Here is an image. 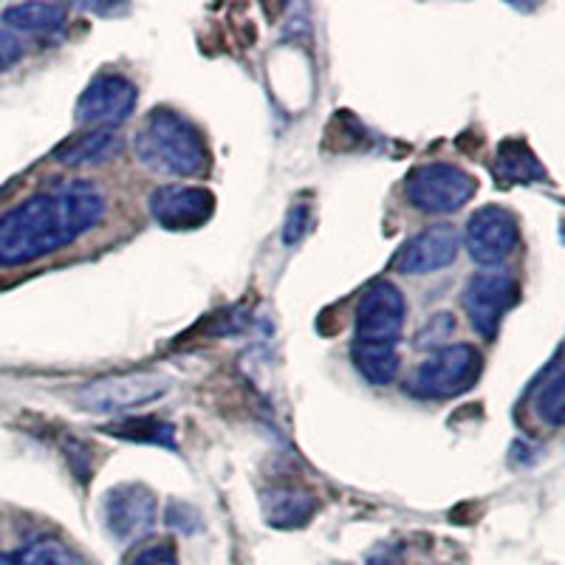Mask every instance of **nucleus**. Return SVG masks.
<instances>
[{
  "instance_id": "obj_12",
  "label": "nucleus",
  "mask_w": 565,
  "mask_h": 565,
  "mask_svg": "<svg viewBox=\"0 0 565 565\" xmlns=\"http://www.w3.org/2000/svg\"><path fill=\"white\" fill-rule=\"evenodd\" d=\"M458 230L452 224L427 226L407 241L393 257V269L398 275H430V271L450 266L458 255Z\"/></svg>"
},
{
  "instance_id": "obj_18",
  "label": "nucleus",
  "mask_w": 565,
  "mask_h": 565,
  "mask_svg": "<svg viewBox=\"0 0 565 565\" xmlns=\"http://www.w3.org/2000/svg\"><path fill=\"white\" fill-rule=\"evenodd\" d=\"M108 436L125 438V441H139V444H156V447H168L175 450V427L168 422H161L156 416H139V418H125V422H114L103 427Z\"/></svg>"
},
{
  "instance_id": "obj_2",
  "label": "nucleus",
  "mask_w": 565,
  "mask_h": 565,
  "mask_svg": "<svg viewBox=\"0 0 565 565\" xmlns=\"http://www.w3.org/2000/svg\"><path fill=\"white\" fill-rule=\"evenodd\" d=\"M405 315V295L391 280L371 282L356 302L351 360L371 385L385 387L398 376V337Z\"/></svg>"
},
{
  "instance_id": "obj_16",
  "label": "nucleus",
  "mask_w": 565,
  "mask_h": 565,
  "mask_svg": "<svg viewBox=\"0 0 565 565\" xmlns=\"http://www.w3.org/2000/svg\"><path fill=\"white\" fill-rule=\"evenodd\" d=\"M0 565H85L74 548L54 537H38L18 552H0Z\"/></svg>"
},
{
  "instance_id": "obj_5",
  "label": "nucleus",
  "mask_w": 565,
  "mask_h": 565,
  "mask_svg": "<svg viewBox=\"0 0 565 565\" xmlns=\"http://www.w3.org/2000/svg\"><path fill=\"white\" fill-rule=\"evenodd\" d=\"M476 193V175L456 164H447V161L422 164L405 179L407 201L427 215H450V212L461 210Z\"/></svg>"
},
{
  "instance_id": "obj_8",
  "label": "nucleus",
  "mask_w": 565,
  "mask_h": 565,
  "mask_svg": "<svg viewBox=\"0 0 565 565\" xmlns=\"http://www.w3.org/2000/svg\"><path fill=\"white\" fill-rule=\"evenodd\" d=\"M463 241H467V252L476 264H503L521 241V224L507 206L487 204L469 215Z\"/></svg>"
},
{
  "instance_id": "obj_15",
  "label": "nucleus",
  "mask_w": 565,
  "mask_h": 565,
  "mask_svg": "<svg viewBox=\"0 0 565 565\" xmlns=\"http://www.w3.org/2000/svg\"><path fill=\"white\" fill-rule=\"evenodd\" d=\"M315 512H317V498L309 492V489L277 487L264 494L266 521L277 529L306 526Z\"/></svg>"
},
{
  "instance_id": "obj_22",
  "label": "nucleus",
  "mask_w": 565,
  "mask_h": 565,
  "mask_svg": "<svg viewBox=\"0 0 565 565\" xmlns=\"http://www.w3.org/2000/svg\"><path fill=\"white\" fill-rule=\"evenodd\" d=\"M309 224H311L309 210H306V206H297V212H291L289 226H286V235H282V238H286V244L289 246L297 244V241H300L302 235L309 232Z\"/></svg>"
},
{
  "instance_id": "obj_7",
  "label": "nucleus",
  "mask_w": 565,
  "mask_h": 565,
  "mask_svg": "<svg viewBox=\"0 0 565 565\" xmlns=\"http://www.w3.org/2000/svg\"><path fill=\"white\" fill-rule=\"evenodd\" d=\"M518 300H521V286L507 271H478L476 277H469L463 289L469 326L489 342L498 337L503 317L514 309Z\"/></svg>"
},
{
  "instance_id": "obj_21",
  "label": "nucleus",
  "mask_w": 565,
  "mask_h": 565,
  "mask_svg": "<svg viewBox=\"0 0 565 565\" xmlns=\"http://www.w3.org/2000/svg\"><path fill=\"white\" fill-rule=\"evenodd\" d=\"M23 57V43L9 29H0V74Z\"/></svg>"
},
{
  "instance_id": "obj_1",
  "label": "nucleus",
  "mask_w": 565,
  "mask_h": 565,
  "mask_svg": "<svg viewBox=\"0 0 565 565\" xmlns=\"http://www.w3.org/2000/svg\"><path fill=\"white\" fill-rule=\"evenodd\" d=\"M108 199L94 181H63L0 215V269H14L77 244L97 230Z\"/></svg>"
},
{
  "instance_id": "obj_23",
  "label": "nucleus",
  "mask_w": 565,
  "mask_h": 565,
  "mask_svg": "<svg viewBox=\"0 0 565 565\" xmlns=\"http://www.w3.org/2000/svg\"><path fill=\"white\" fill-rule=\"evenodd\" d=\"M362 565H402V548L382 546L371 554Z\"/></svg>"
},
{
  "instance_id": "obj_4",
  "label": "nucleus",
  "mask_w": 565,
  "mask_h": 565,
  "mask_svg": "<svg viewBox=\"0 0 565 565\" xmlns=\"http://www.w3.org/2000/svg\"><path fill=\"white\" fill-rule=\"evenodd\" d=\"M481 353L467 342L438 345L436 351L413 371L407 391L418 398H456L472 391L481 376Z\"/></svg>"
},
{
  "instance_id": "obj_19",
  "label": "nucleus",
  "mask_w": 565,
  "mask_h": 565,
  "mask_svg": "<svg viewBox=\"0 0 565 565\" xmlns=\"http://www.w3.org/2000/svg\"><path fill=\"white\" fill-rule=\"evenodd\" d=\"M563 362H559V351L554 353L552 365L543 373L537 391H534V407H537V416L543 418L552 427H559L563 424Z\"/></svg>"
},
{
  "instance_id": "obj_3",
  "label": "nucleus",
  "mask_w": 565,
  "mask_h": 565,
  "mask_svg": "<svg viewBox=\"0 0 565 565\" xmlns=\"http://www.w3.org/2000/svg\"><path fill=\"white\" fill-rule=\"evenodd\" d=\"M134 150L141 168L159 175L190 179L210 168V150L201 130L170 108H153L141 119Z\"/></svg>"
},
{
  "instance_id": "obj_13",
  "label": "nucleus",
  "mask_w": 565,
  "mask_h": 565,
  "mask_svg": "<svg viewBox=\"0 0 565 565\" xmlns=\"http://www.w3.org/2000/svg\"><path fill=\"white\" fill-rule=\"evenodd\" d=\"M125 139L116 130H88V134L71 136L54 150V159L63 168H90V164H103L122 153Z\"/></svg>"
},
{
  "instance_id": "obj_20",
  "label": "nucleus",
  "mask_w": 565,
  "mask_h": 565,
  "mask_svg": "<svg viewBox=\"0 0 565 565\" xmlns=\"http://www.w3.org/2000/svg\"><path fill=\"white\" fill-rule=\"evenodd\" d=\"M128 565H179V552L170 540H161L153 546H145L130 557Z\"/></svg>"
},
{
  "instance_id": "obj_17",
  "label": "nucleus",
  "mask_w": 565,
  "mask_h": 565,
  "mask_svg": "<svg viewBox=\"0 0 565 565\" xmlns=\"http://www.w3.org/2000/svg\"><path fill=\"white\" fill-rule=\"evenodd\" d=\"M68 9L60 7V3H18V7H9L3 12V23L9 29H18V32H54V29L63 26Z\"/></svg>"
},
{
  "instance_id": "obj_14",
  "label": "nucleus",
  "mask_w": 565,
  "mask_h": 565,
  "mask_svg": "<svg viewBox=\"0 0 565 565\" xmlns=\"http://www.w3.org/2000/svg\"><path fill=\"white\" fill-rule=\"evenodd\" d=\"M494 175L503 184H537L546 181V168L523 139H503L494 150Z\"/></svg>"
},
{
  "instance_id": "obj_11",
  "label": "nucleus",
  "mask_w": 565,
  "mask_h": 565,
  "mask_svg": "<svg viewBox=\"0 0 565 565\" xmlns=\"http://www.w3.org/2000/svg\"><path fill=\"white\" fill-rule=\"evenodd\" d=\"M156 494L141 483H125L105 494V526L116 540L130 543L153 529Z\"/></svg>"
},
{
  "instance_id": "obj_9",
  "label": "nucleus",
  "mask_w": 565,
  "mask_h": 565,
  "mask_svg": "<svg viewBox=\"0 0 565 565\" xmlns=\"http://www.w3.org/2000/svg\"><path fill=\"white\" fill-rule=\"evenodd\" d=\"M139 90L122 74H99L77 103V122L97 130H114L128 122L136 108Z\"/></svg>"
},
{
  "instance_id": "obj_10",
  "label": "nucleus",
  "mask_w": 565,
  "mask_h": 565,
  "mask_svg": "<svg viewBox=\"0 0 565 565\" xmlns=\"http://www.w3.org/2000/svg\"><path fill=\"white\" fill-rule=\"evenodd\" d=\"M150 215L170 232H190L204 226L215 212V195L206 186L161 184L150 193Z\"/></svg>"
},
{
  "instance_id": "obj_6",
  "label": "nucleus",
  "mask_w": 565,
  "mask_h": 565,
  "mask_svg": "<svg viewBox=\"0 0 565 565\" xmlns=\"http://www.w3.org/2000/svg\"><path fill=\"white\" fill-rule=\"evenodd\" d=\"M168 391L170 380L164 373L136 371L88 382V385H83L77 391V402L83 411L90 413H119L130 411V407L148 405V402L164 396Z\"/></svg>"
}]
</instances>
